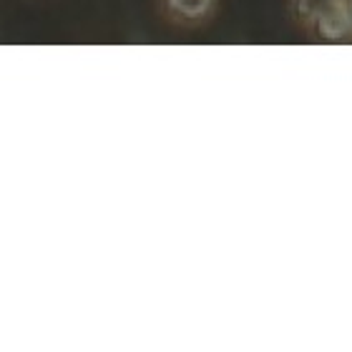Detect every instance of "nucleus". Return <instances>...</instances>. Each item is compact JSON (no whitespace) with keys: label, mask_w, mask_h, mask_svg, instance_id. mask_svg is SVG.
<instances>
[{"label":"nucleus","mask_w":352,"mask_h":352,"mask_svg":"<svg viewBox=\"0 0 352 352\" xmlns=\"http://www.w3.org/2000/svg\"><path fill=\"white\" fill-rule=\"evenodd\" d=\"M317 30H320L327 41H340V38H345L347 33H350L352 18H350V10H347L345 0H342L340 6L332 8V10H327L322 18H317Z\"/></svg>","instance_id":"1"},{"label":"nucleus","mask_w":352,"mask_h":352,"mask_svg":"<svg viewBox=\"0 0 352 352\" xmlns=\"http://www.w3.org/2000/svg\"><path fill=\"white\" fill-rule=\"evenodd\" d=\"M347 10H350V18H352V0H347Z\"/></svg>","instance_id":"4"},{"label":"nucleus","mask_w":352,"mask_h":352,"mask_svg":"<svg viewBox=\"0 0 352 352\" xmlns=\"http://www.w3.org/2000/svg\"><path fill=\"white\" fill-rule=\"evenodd\" d=\"M340 3H342V0H300V15L317 21V18H322L327 10L340 6Z\"/></svg>","instance_id":"3"},{"label":"nucleus","mask_w":352,"mask_h":352,"mask_svg":"<svg viewBox=\"0 0 352 352\" xmlns=\"http://www.w3.org/2000/svg\"><path fill=\"white\" fill-rule=\"evenodd\" d=\"M169 8L179 15H186V18H201L209 13L212 0H169Z\"/></svg>","instance_id":"2"}]
</instances>
